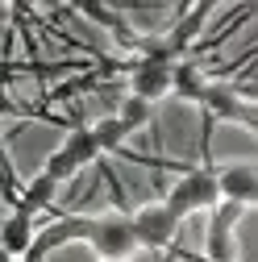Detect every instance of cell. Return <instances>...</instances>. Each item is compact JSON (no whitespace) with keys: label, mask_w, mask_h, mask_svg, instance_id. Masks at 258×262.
<instances>
[{"label":"cell","mask_w":258,"mask_h":262,"mask_svg":"<svg viewBox=\"0 0 258 262\" xmlns=\"http://www.w3.org/2000/svg\"><path fill=\"white\" fill-rule=\"evenodd\" d=\"M88 246L100 254V258L129 262V254L138 250V237H134V225H129V216H125V212H104V216H92Z\"/></svg>","instance_id":"2"},{"label":"cell","mask_w":258,"mask_h":262,"mask_svg":"<svg viewBox=\"0 0 258 262\" xmlns=\"http://www.w3.org/2000/svg\"><path fill=\"white\" fill-rule=\"evenodd\" d=\"M0 191H5V200L17 204V183H13V162H9V150L0 142Z\"/></svg>","instance_id":"15"},{"label":"cell","mask_w":258,"mask_h":262,"mask_svg":"<svg viewBox=\"0 0 258 262\" xmlns=\"http://www.w3.org/2000/svg\"><path fill=\"white\" fill-rule=\"evenodd\" d=\"M100 262H113V258H100Z\"/></svg>","instance_id":"17"},{"label":"cell","mask_w":258,"mask_h":262,"mask_svg":"<svg viewBox=\"0 0 258 262\" xmlns=\"http://www.w3.org/2000/svg\"><path fill=\"white\" fill-rule=\"evenodd\" d=\"M238 204H217L212 221H208V258L212 262H233V221H238Z\"/></svg>","instance_id":"6"},{"label":"cell","mask_w":258,"mask_h":262,"mask_svg":"<svg viewBox=\"0 0 258 262\" xmlns=\"http://www.w3.org/2000/svg\"><path fill=\"white\" fill-rule=\"evenodd\" d=\"M34 216H29V212H9L5 221H0V250H5L13 262L17 258H29V250H34Z\"/></svg>","instance_id":"7"},{"label":"cell","mask_w":258,"mask_h":262,"mask_svg":"<svg viewBox=\"0 0 258 262\" xmlns=\"http://www.w3.org/2000/svg\"><path fill=\"white\" fill-rule=\"evenodd\" d=\"M179 221L191 216V212H200V208H217L221 204V195H217V175L196 167V171H183L175 179V187L167 191V200H163Z\"/></svg>","instance_id":"1"},{"label":"cell","mask_w":258,"mask_h":262,"mask_svg":"<svg viewBox=\"0 0 258 262\" xmlns=\"http://www.w3.org/2000/svg\"><path fill=\"white\" fill-rule=\"evenodd\" d=\"M54 191H58V183L50 179V175H38V179H29L25 183V191L17 195V212H29V216H34L38 208H50V200H54Z\"/></svg>","instance_id":"10"},{"label":"cell","mask_w":258,"mask_h":262,"mask_svg":"<svg viewBox=\"0 0 258 262\" xmlns=\"http://www.w3.org/2000/svg\"><path fill=\"white\" fill-rule=\"evenodd\" d=\"M0 262H13V258H9V254H5V250H0Z\"/></svg>","instance_id":"16"},{"label":"cell","mask_w":258,"mask_h":262,"mask_svg":"<svg viewBox=\"0 0 258 262\" xmlns=\"http://www.w3.org/2000/svg\"><path fill=\"white\" fill-rule=\"evenodd\" d=\"M129 225H134L138 246H146V250H167V246L175 242V233H179V216H175L167 204H146V208H138L134 216H129Z\"/></svg>","instance_id":"3"},{"label":"cell","mask_w":258,"mask_h":262,"mask_svg":"<svg viewBox=\"0 0 258 262\" xmlns=\"http://www.w3.org/2000/svg\"><path fill=\"white\" fill-rule=\"evenodd\" d=\"M17 262H29V258H17Z\"/></svg>","instance_id":"18"},{"label":"cell","mask_w":258,"mask_h":262,"mask_svg":"<svg viewBox=\"0 0 258 262\" xmlns=\"http://www.w3.org/2000/svg\"><path fill=\"white\" fill-rule=\"evenodd\" d=\"M58 150L67 154L75 167H88V162L100 158V146H96V138H92V129H88V125H75L71 134H67V142H62Z\"/></svg>","instance_id":"11"},{"label":"cell","mask_w":258,"mask_h":262,"mask_svg":"<svg viewBox=\"0 0 258 262\" xmlns=\"http://www.w3.org/2000/svg\"><path fill=\"white\" fill-rule=\"evenodd\" d=\"M117 121L134 134V129H142L146 121H150V104L146 100H138V96H121V113H117Z\"/></svg>","instance_id":"13"},{"label":"cell","mask_w":258,"mask_h":262,"mask_svg":"<svg viewBox=\"0 0 258 262\" xmlns=\"http://www.w3.org/2000/svg\"><path fill=\"white\" fill-rule=\"evenodd\" d=\"M167 92H171V67H167V62L134 58V67H129V96L154 104L158 96H167Z\"/></svg>","instance_id":"4"},{"label":"cell","mask_w":258,"mask_h":262,"mask_svg":"<svg viewBox=\"0 0 258 262\" xmlns=\"http://www.w3.org/2000/svg\"><path fill=\"white\" fill-rule=\"evenodd\" d=\"M75 171H79V167H75V162H71L67 154H62V150H54V154L46 158V167H42V175H50L54 183H62V179H71Z\"/></svg>","instance_id":"14"},{"label":"cell","mask_w":258,"mask_h":262,"mask_svg":"<svg viewBox=\"0 0 258 262\" xmlns=\"http://www.w3.org/2000/svg\"><path fill=\"white\" fill-rule=\"evenodd\" d=\"M217 195L225 204H238V208L254 204L258 200V171L250 162H229V167L217 175Z\"/></svg>","instance_id":"5"},{"label":"cell","mask_w":258,"mask_h":262,"mask_svg":"<svg viewBox=\"0 0 258 262\" xmlns=\"http://www.w3.org/2000/svg\"><path fill=\"white\" fill-rule=\"evenodd\" d=\"M204 88H208V79L200 75V67H196V62H171V92L179 96V100L200 104Z\"/></svg>","instance_id":"9"},{"label":"cell","mask_w":258,"mask_h":262,"mask_svg":"<svg viewBox=\"0 0 258 262\" xmlns=\"http://www.w3.org/2000/svg\"><path fill=\"white\" fill-rule=\"evenodd\" d=\"M200 104H208V113H212V117H225V121H246V125H254V108H250V104H242V96H238L233 88L208 83V88H204V96H200Z\"/></svg>","instance_id":"8"},{"label":"cell","mask_w":258,"mask_h":262,"mask_svg":"<svg viewBox=\"0 0 258 262\" xmlns=\"http://www.w3.org/2000/svg\"><path fill=\"white\" fill-rule=\"evenodd\" d=\"M88 129H92L96 146H100V154H117V150L125 146V138H129V129L117 121V113H113V117H100V121L88 125Z\"/></svg>","instance_id":"12"}]
</instances>
